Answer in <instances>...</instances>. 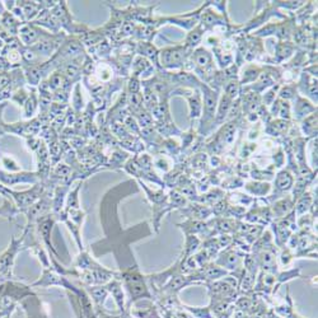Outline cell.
Wrapping results in <instances>:
<instances>
[{
	"label": "cell",
	"instance_id": "obj_7",
	"mask_svg": "<svg viewBox=\"0 0 318 318\" xmlns=\"http://www.w3.org/2000/svg\"><path fill=\"white\" fill-rule=\"evenodd\" d=\"M294 177L289 169H283L276 174L275 189L278 192H286L293 189Z\"/></svg>",
	"mask_w": 318,
	"mask_h": 318
},
{
	"label": "cell",
	"instance_id": "obj_1",
	"mask_svg": "<svg viewBox=\"0 0 318 318\" xmlns=\"http://www.w3.org/2000/svg\"><path fill=\"white\" fill-rule=\"evenodd\" d=\"M199 89L201 91V94H204V101H202V112H201V121L199 126V135H207L213 130L215 125V115H217L218 101H219V94L217 89L210 87L209 84L201 82Z\"/></svg>",
	"mask_w": 318,
	"mask_h": 318
},
{
	"label": "cell",
	"instance_id": "obj_29",
	"mask_svg": "<svg viewBox=\"0 0 318 318\" xmlns=\"http://www.w3.org/2000/svg\"><path fill=\"white\" fill-rule=\"evenodd\" d=\"M3 163L8 167V168H12V169H18V164L15 163V161L10 157H3Z\"/></svg>",
	"mask_w": 318,
	"mask_h": 318
},
{
	"label": "cell",
	"instance_id": "obj_18",
	"mask_svg": "<svg viewBox=\"0 0 318 318\" xmlns=\"http://www.w3.org/2000/svg\"><path fill=\"white\" fill-rule=\"evenodd\" d=\"M290 127V125H289V121H286V120H275V121L270 122L268 126V129H266V132H268L269 135H274V137H278V135H285L286 131H288V129Z\"/></svg>",
	"mask_w": 318,
	"mask_h": 318
},
{
	"label": "cell",
	"instance_id": "obj_15",
	"mask_svg": "<svg viewBox=\"0 0 318 318\" xmlns=\"http://www.w3.org/2000/svg\"><path fill=\"white\" fill-rule=\"evenodd\" d=\"M317 199V197H316ZM313 196H312L309 192H304L298 200H297V205H296V210H294V215H298V217H302V215L306 214L309 209L312 207V204H313L314 200Z\"/></svg>",
	"mask_w": 318,
	"mask_h": 318
},
{
	"label": "cell",
	"instance_id": "obj_5",
	"mask_svg": "<svg viewBox=\"0 0 318 318\" xmlns=\"http://www.w3.org/2000/svg\"><path fill=\"white\" fill-rule=\"evenodd\" d=\"M126 281L127 285H129L130 292H131V294H134L135 297H143V296L150 297V293L148 292L147 286H145L144 276L140 275L138 269H135V273L127 275Z\"/></svg>",
	"mask_w": 318,
	"mask_h": 318
},
{
	"label": "cell",
	"instance_id": "obj_8",
	"mask_svg": "<svg viewBox=\"0 0 318 318\" xmlns=\"http://www.w3.org/2000/svg\"><path fill=\"white\" fill-rule=\"evenodd\" d=\"M204 33H205V30L202 28L201 24L196 25V27L192 28L191 31H190V33L187 35L186 40H184V43L183 46L187 48V50L192 51L194 48H196L197 46L200 45V42H201L202 37H204Z\"/></svg>",
	"mask_w": 318,
	"mask_h": 318
},
{
	"label": "cell",
	"instance_id": "obj_3",
	"mask_svg": "<svg viewBox=\"0 0 318 318\" xmlns=\"http://www.w3.org/2000/svg\"><path fill=\"white\" fill-rule=\"evenodd\" d=\"M172 96H182L186 98L187 103H189V111H190V121L201 117L202 112V94L199 88L191 89V88H182V87H177L172 92Z\"/></svg>",
	"mask_w": 318,
	"mask_h": 318
},
{
	"label": "cell",
	"instance_id": "obj_17",
	"mask_svg": "<svg viewBox=\"0 0 318 318\" xmlns=\"http://www.w3.org/2000/svg\"><path fill=\"white\" fill-rule=\"evenodd\" d=\"M302 130L304 135L309 138H317V112H313L311 116L306 117L302 121Z\"/></svg>",
	"mask_w": 318,
	"mask_h": 318
},
{
	"label": "cell",
	"instance_id": "obj_20",
	"mask_svg": "<svg viewBox=\"0 0 318 318\" xmlns=\"http://www.w3.org/2000/svg\"><path fill=\"white\" fill-rule=\"evenodd\" d=\"M260 74H261V71L257 66H255V65L248 66V68L243 71V75H242V79H241L240 84H246V83H250V82H256Z\"/></svg>",
	"mask_w": 318,
	"mask_h": 318
},
{
	"label": "cell",
	"instance_id": "obj_24",
	"mask_svg": "<svg viewBox=\"0 0 318 318\" xmlns=\"http://www.w3.org/2000/svg\"><path fill=\"white\" fill-rule=\"evenodd\" d=\"M73 104H74V109H75V111H81L82 107H83V98H82L81 86H79V84H76L75 89H74Z\"/></svg>",
	"mask_w": 318,
	"mask_h": 318
},
{
	"label": "cell",
	"instance_id": "obj_28",
	"mask_svg": "<svg viewBox=\"0 0 318 318\" xmlns=\"http://www.w3.org/2000/svg\"><path fill=\"white\" fill-rule=\"evenodd\" d=\"M294 258V256L292 255L290 253V251L289 250H285V251H283V253H281V256H280V261H281V265L283 266H286V265H289V263H290V261L293 260Z\"/></svg>",
	"mask_w": 318,
	"mask_h": 318
},
{
	"label": "cell",
	"instance_id": "obj_27",
	"mask_svg": "<svg viewBox=\"0 0 318 318\" xmlns=\"http://www.w3.org/2000/svg\"><path fill=\"white\" fill-rule=\"evenodd\" d=\"M155 166H157L158 168H161L162 171L167 172L169 169V167H171V163H169L168 159L166 157H159L155 159Z\"/></svg>",
	"mask_w": 318,
	"mask_h": 318
},
{
	"label": "cell",
	"instance_id": "obj_22",
	"mask_svg": "<svg viewBox=\"0 0 318 318\" xmlns=\"http://www.w3.org/2000/svg\"><path fill=\"white\" fill-rule=\"evenodd\" d=\"M124 126L126 127L127 131L134 132V134H140V131H142L137 119H135L134 116H131V115H127L124 119Z\"/></svg>",
	"mask_w": 318,
	"mask_h": 318
},
{
	"label": "cell",
	"instance_id": "obj_16",
	"mask_svg": "<svg viewBox=\"0 0 318 318\" xmlns=\"http://www.w3.org/2000/svg\"><path fill=\"white\" fill-rule=\"evenodd\" d=\"M245 187L248 194L255 195V196H266L271 190V186L268 182H248Z\"/></svg>",
	"mask_w": 318,
	"mask_h": 318
},
{
	"label": "cell",
	"instance_id": "obj_14",
	"mask_svg": "<svg viewBox=\"0 0 318 318\" xmlns=\"http://www.w3.org/2000/svg\"><path fill=\"white\" fill-rule=\"evenodd\" d=\"M150 115L152 117H154L159 121H164V120L171 119V115H169V106H168V99H162L159 101L152 110H150Z\"/></svg>",
	"mask_w": 318,
	"mask_h": 318
},
{
	"label": "cell",
	"instance_id": "obj_10",
	"mask_svg": "<svg viewBox=\"0 0 318 318\" xmlns=\"http://www.w3.org/2000/svg\"><path fill=\"white\" fill-rule=\"evenodd\" d=\"M138 52L140 54V56H143V58L145 59H149V60L154 61L155 65L158 66V68H161L159 66V51L155 48V46L153 45V43H150L149 41H144V42H140L138 43Z\"/></svg>",
	"mask_w": 318,
	"mask_h": 318
},
{
	"label": "cell",
	"instance_id": "obj_6",
	"mask_svg": "<svg viewBox=\"0 0 318 318\" xmlns=\"http://www.w3.org/2000/svg\"><path fill=\"white\" fill-rule=\"evenodd\" d=\"M296 99V104H294V116H296L297 120H301L303 117H306L309 112H317V106L314 104L309 103L306 98L301 97L299 94H297L294 97Z\"/></svg>",
	"mask_w": 318,
	"mask_h": 318
},
{
	"label": "cell",
	"instance_id": "obj_19",
	"mask_svg": "<svg viewBox=\"0 0 318 318\" xmlns=\"http://www.w3.org/2000/svg\"><path fill=\"white\" fill-rule=\"evenodd\" d=\"M293 45H290V42H279L275 47L276 61L281 63L283 60L289 59L293 55Z\"/></svg>",
	"mask_w": 318,
	"mask_h": 318
},
{
	"label": "cell",
	"instance_id": "obj_13",
	"mask_svg": "<svg viewBox=\"0 0 318 318\" xmlns=\"http://www.w3.org/2000/svg\"><path fill=\"white\" fill-rule=\"evenodd\" d=\"M20 33V40L24 42V45H32L35 41L40 40L41 37V33L40 35V30L36 28L35 25H31V24H25L23 27H20L19 30Z\"/></svg>",
	"mask_w": 318,
	"mask_h": 318
},
{
	"label": "cell",
	"instance_id": "obj_23",
	"mask_svg": "<svg viewBox=\"0 0 318 318\" xmlns=\"http://www.w3.org/2000/svg\"><path fill=\"white\" fill-rule=\"evenodd\" d=\"M297 96V89L294 86H285L280 89L279 92V97L283 101H289V99H293Z\"/></svg>",
	"mask_w": 318,
	"mask_h": 318
},
{
	"label": "cell",
	"instance_id": "obj_11",
	"mask_svg": "<svg viewBox=\"0 0 318 318\" xmlns=\"http://www.w3.org/2000/svg\"><path fill=\"white\" fill-rule=\"evenodd\" d=\"M232 99L227 96V94H223L220 97V101H218V107H217V115H215V125H220L224 121L225 117L229 115V110L232 107Z\"/></svg>",
	"mask_w": 318,
	"mask_h": 318
},
{
	"label": "cell",
	"instance_id": "obj_2",
	"mask_svg": "<svg viewBox=\"0 0 318 318\" xmlns=\"http://www.w3.org/2000/svg\"><path fill=\"white\" fill-rule=\"evenodd\" d=\"M191 51L187 50L183 45L167 46L159 51V61L162 68L166 70H177L186 66Z\"/></svg>",
	"mask_w": 318,
	"mask_h": 318
},
{
	"label": "cell",
	"instance_id": "obj_26",
	"mask_svg": "<svg viewBox=\"0 0 318 318\" xmlns=\"http://www.w3.org/2000/svg\"><path fill=\"white\" fill-rule=\"evenodd\" d=\"M278 88H279V84L276 87H274L271 91H269L268 93L263 96V102L266 103V106H271V104L274 103V101H275V94H276V92H278Z\"/></svg>",
	"mask_w": 318,
	"mask_h": 318
},
{
	"label": "cell",
	"instance_id": "obj_21",
	"mask_svg": "<svg viewBox=\"0 0 318 318\" xmlns=\"http://www.w3.org/2000/svg\"><path fill=\"white\" fill-rule=\"evenodd\" d=\"M36 109H37V99H36V93L35 91L31 93V97H28V99L25 101L24 104V116L25 117H32L35 115Z\"/></svg>",
	"mask_w": 318,
	"mask_h": 318
},
{
	"label": "cell",
	"instance_id": "obj_25",
	"mask_svg": "<svg viewBox=\"0 0 318 318\" xmlns=\"http://www.w3.org/2000/svg\"><path fill=\"white\" fill-rule=\"evenodd\" d=\"M140 87H142V82L138 79V76L132 75V78L129 81V84H127V89H129L130 94H135L139 93Z\"/></svg>",
	"mask_w": 318,
	"mask_h": 318
},
{
	"label": "cell",
	"instance_id": "obj_4",
	"mask_svg": "<svg viewBox=\"0 0 318 318\" xmlns=\"http://www.w3.org/2000/svg\"><path fill=\"white\" fill-rule=\"evenodd\" d=\"M242 256H245V253H241L237 248L229 246L219 253L215 263L224 270H240L242 268Z\"/></svg>",
	"mask_w": 318,
	"mask_h": 318
},
{
	"label": "cell",
	"instance_id": "obj_9",
	"mask_svg": "<svg viewBox=\"0 0 318 318\" xmlns=\"http://www.w3.org/2000/svg\"><path fill=\"white\" fill-rule=\"evenodd\" d=\"M294 206V200L290 197H286V199H281L279 201H276L273 206V215L275 219H281V218L289 215V213L293 210Z\"/></svg>",
	"mask_w": 318,
	"mask_h": 318
},
{
	"label": "cell",
	"instance_id": "obj_12",
	"mask_svg": "<svg viewBox=\"0 0 318 318\" xmlns=\"http://www.w3.org/2000/svg\"><path fill=\"white\" fill-rule=\"evenodd\" d=\"M155 131L158 132V135H162V137H174V135H181V130L174 125V122L169 120H164V121H159L155 125Z\"/></svg>",
	"mask_w": 318,
	"mask_h": 318
}]
</instances>
